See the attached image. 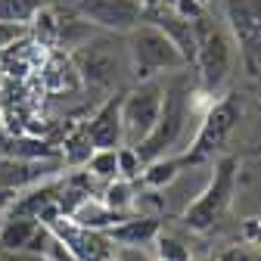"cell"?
<instances>
[{"mask_svg":"<svg viewBox=\"0 0 261 261\" xmlns=\"http://www.w3.org/2000/svg\"><path fill=\"white\" fill-rule=\"evenodd\" d=\"M243 240L249 246H261V218H249L243 224Z\"/></svg>","mask_w":261,"mask_h":261,"instance_id":"484cf974","label":"cell"},{"mask_svg":"<svg viewBox=\"0 0 261 261\" xmlns=\"http://www.w3.org/2000/svg\"><path fill=\"white\" fill-rule=\"evenodd\" d=\"M168 4H174V0H168Z\"/></svg>","mask_w":261,"mask_h":261,"instance_id":"f546056e","label":"cell"},{"mask_svg":"<svg viewBox=\"0 0 261 261\" xmlns=\"http://www.w3.org/2000/svg\"><path fill=\"white\" fill-rule=\"evenodd\" d=\"M124 218H127V215H118V212L106 208L100 196H90V199H84V202L75 205L72 215H69V221H72L75 227H81V230H96V233H109L112 227L121 224Z\"/></svg>","mask_w":261,"mask_h":261,"instance_id":"9a60e30c","label":"cell"},{"mask_svg":"<svg viewBox=\"0 0 261 261\" xmlns=\"http://www.w3.org/2000/svg\"><path fill=\"white\" fill-rule=\"evenodd\" d=\"M84 171L96 180V184H112L118 180V149H93Z\"/></svg>","mask_w":261,"mask_h":261,"instance_id":"44dd1931","label":"cell"},{"mask_svg":"<svg viewBox=\"0 0 261 261\" xmlns=\"http://www.w3.org/2000/svg\"><path fill=\"white\" fill-rule=\"evenodd\" d=\"M124 56H127V50H118V44L109 35H103V38L96 35L87 44H81L78 50H72L69 62L81 84L112 87V84H118V78L124 72Z\"/></svg>","mask_w":261,"mask_h":261,"instance_id":"5b68a950","label":"cell"},{"mask_svg":"<svg viewBox=\"0 0 261 261\" xmlns=\"http://www.w3.org/2000/svg\"><path fill=\"white\" fill-rule=\"evenodd\" d=\"M249 75H261V0H224Z\"/></svg>","mask_w":261,"mask_h":261,"instance_id":"9c48e42d","label":"cell"},{"mask_svg":"<svg viewBox=\"0 0 261 261\" xmlns=\"http://www.w3.org/2000/svg\"><path fill=\"white\" fill-rule=\"evenodd\" d=\"M180 174H184L180 159H177V155H165V159H155V162H149V165H143L140 180H143L149 190H165V187H171Z\"/></svg>","mask_w":261,"mask_h":261,"instance_id":"ac0fdd59","label":"cell"},{"mask_svg":"<svg viewBox=\"0 0 261 261\" xmlns=\"http://www.w3.org/2000/svg\"><path fill=\"white\" fill-rule=\"evenodd\" d=\"M243 115V103H240V96L237 93H227L221 96L218 103H212L199 121V127H196V137L193 143L187 146V152L180 155V165H199V162L212 159L215 149L224 146V140L230 137V130L237 127Z\"/></svg>","mask_w":261,"mask_h":261,"instance_id":"277c9868","label":"cell"},{"mask_svg":"<svg viewBox=\"0 0 261 261\" xmlns=\"http://www.w3.org/2000/svg\"><path fill=\"white\" fill-rule=\"evenodd\" d=\"M50 233L69 249L75 261H115V246L106 233L96 230H81L69 218H59L50 224Z\"/></svg>","mask_w":261,"mask_h":261,"instance_id":"8fae6325","label":"cell"},{"mask_svg":"<svg viewBox=\"0 0 261 261\" xmlns=\"http://www.w3.org/2000/svg\"><path fill=\"white\" fill-rule=\"evenodd\" d=\"M162 96H165V84L162 78L152 81H140L134 90L121 93V130H124V146L137 149L149 130L159 121L162 112Z\"/></svg>","mask_w":261,"mask_h":261,"instance_id":"8992f818","label":"cell"},{"mask_svg":"<svg viewBox=\"0 0 261 261\" xmlns=\"http://www.w3.org/2000/svg\"><path fill=\"white\" fill-rule=\"evenodd\" d=\"M237 171L240 162L233 155H224L215 162V171L208 174V184L199 190V196L184 208V224L196 233H208L212 227L224 218V212L230 208L233 187H237Z\"/></svg>","mask_w":261,"mask_h":261,"instance_id":"7a4b0ae2","label":"cell"},{"mask_svg":"<svg viewBox=\"0 0 261 261\" xmlns=\"http://www.w3.org/2000/svg\"><path fill=\"white\" fill-rule=\"evenodd\" d=\"M56 7V0H0V22H19L28 25L41 10Z\"/></svg>","mask_w":261,"mask_h":261,"instance_id":"d6986e66","label":"cell"},{"mask_svg":"<svg viewBox=\"0 0 261 261\" xmlns=\"http://www.w3.org/2000/svg\"><path fill=\"white\" fill-rule=\"evenodd\" d=\"M0 127H4V124H0Z\"/></svg>","mask_w":261,"mask_h":261,"instance_id":"1f68e13d","label":"cell"},{"mask_svg":"<svg viewBox=\"0 0 261 261\" xmlns=\"http://www.w3.org/2000/svg\"><path fill=\"white\" fill-rule=\"evenodd\" d=\"M0 155L4 159H62L53 143L41 137H28V134H13L7 127H0Z\"/></svg>","mask_w":261,"mask_h":261,"instance_id":"5bb4252c","label":"cell"},{"mask_svg":"<svg viewBox=\"0 0 261 261\" xmlns=\"http://www.w3.org/2000/svg\"><path fill=\"white\" fill-rule=\"evenodd\" d=\"M196 65H199V78H202V87L208 93L221 90L227 75H230V62H233V47L227 41V35L221 28L208 25V19H196Z\"/></svg>","mask_w":261,"mask_h":261,"instance_id":"52a82bcc","label":"cell"},{"mask_svg":"<svg viewBox=\"0 0 261 261\" xmlns=\"http://www.w3.org/2000/svg\"><path fill=\"white\" fill-rule=\"evenodd\" d=\"M199 261H218V258H199Z\"/></svg>","mask_w":261,"mask_h":261,"instance_id":"f1b7e54d","label":"cell"},{"mask_svg":"<svg viewBox=\"0 0 261 261\" xmlns=\"http://www.w3.org/2000/svg\"><path fill=\"white\" fill-rule=\"evenodd\" d=\"M84 134L93 149H121L124 146V130H121V96L109 100L96 109V115L87 121Z\"/></svg>","mask_w":261,"mask_h":261,"instance_id":"7c38bea8","label":"cell"},{"mask_svg":"<svg viewBox=\"0 0 261 261\" xmlns=\"http://www.w3.org/2000/svg\"><path fill=\"white\" fill-rule=\"evenodd\" d=\"M72 13L106 35H127L143 25V0H75Z\"/></svg>","mask_w":261,"mask_h":261,"instance_id":"ba28073f","label":"cell"},{"mask_svg":"<svg viewBox=\"0 0 261 261\" xmlns=\"http://www.w3.org/2000/svg\"><path fill=\"white\" fill-rule=\"evenodd\" d=\"M162 233L159 218H146V215H127L121 224H115L112 230L106 233L112 240V246H134L143 249L149 243H155V237Z\"/></svg>","mask_w":261,"mask_h":261,"instance_id":"4fadbf2b","label":"cell"},{"mask_svg":"<svg viewBox=\"0 0 261 261\" xmlns=\"http://www.w3.org/2000/svg\"><path fill=\"white\" fill-rule=\"evenodd\" d=\"M28 38V25H19V22H0V53L16 47L19 41Z\"/></svg>","mask_w":261,"mask_h":261,"instance_id":"cb8c5ba5","label":"cell"},{"mask_svg":"<svg viewBox=\"0 0 261 261\" xmlns=\"http://www.w3.org/2000/svg\"><path fill=\"white\" fill-rule=\"evenodd\" d=\"M62 159H4L0 155V193L19 196L38 184L62 177Z\"/></svg>","mask_w":261,"mask_h":261,"instance_id":"30bf717a","label":"cell"},{"mask_svg":"<svg viewBox=\"0 0 261 261\" xmlns=\"http://www.w3.org/2000/svg\"><path fill=\"white\" fill-rule=\"evenodd\" d=\"M103 199V205L106 208H112V212H118V215H130V208H134V184L130 180H112V184H103L100 187V193H96Z\"/></svg>","mask_w":261,"mask_h":261,"instance_id":"ffe728a7","label":"cell"},{"mask_svg":"<svg viewBox=\"0 0 261 261\" xmlns=\"http://www.w3.org/2000/svg\"><path fill=\"white\" fill-rule=\"evenodd\" d=\"M155 261H190V249L177 240V237H168V233H159L155 237Z\"/></svg>","mask_w":261,"mask_h":261,"instance_id":"7402d4cb","label":"cell"},{"mask_svg":"<svg viewBox=\"0 0 261 261\" xmlns=\"http://www.w3.org/2000/svg\"><path fill=\"white\" fill-rule=\"evenodd\" d=\"M38 227L41 224L31 218H0V252H25Z\"/></svg>","mask_w":261,"mask_h":261,"instance_id":"e0dca14e","label":"cell"},{"mask_svg":"<svg viewBox=\"0 0 261 261\" xmlns=\"http://www.w3.org/2000/svg\"><path fill=\"white\" fill-rule=\"evenodd\" d=\"M218 261H261V252H255L249 246H230L218 255Z\"/></svg>","mask_w":261,"mask_h":261,"instance_id":"d4e9b609","label":"cell"},{"mask_svg":"<svg viewBox=\"0 0 261 261\" xmlns=\"http://www.w3.org/2000/svg\"><path fill=\"white\" fill-rule=\"evenodd\" d=\"M10 202H13V196H4V193H0V218H4V215H7V208H10Z\"/></svg>","mask_w":261,"mask_h":261,"instance_id":"83f0119b","label":"cell"},{"mask_svg":"<svg viewBox=\"0 0 261 261\" xmlns=\"http://www.w3.org/2000/svg\"><path fill=\"white\" fill-rule=\"evenodd\" d=\"M165 84V96H162V112H159V121L155 127L149 130V137L137 146V155L143 165L155 159H165L171 155L174 149H184L187 152V137L193 143L196 137V127H190V121L199 124L205 112H199V90H196L187 78V72H174Z\"/></svg>","mask_w":261,"mask_h":261,"instance_id":"6da1fadb","label":"cell"},{"mask_svg":"<svg viewBox=\"0 0 261 261\" xmlns=\"http://www.w3.org/2000/svg\"><path fill=\"white\" fill-rule=\"evenodd\" d=\"M140 174H143V162H140L137 149L121 146L118 149V177L121 180H137Z\"/></svg>","mask_w":261,"mask_h":261,"instance_id":"603a6c76","label":"cell"},{"mask_svg":"<svg viewBox=\"0 0 261 261\" xmlns=\"http://www.w3.org/2000/svg\"><path fill=\"white\" fill-rule=\"evenodd\" d=\"M199 4H202V0H199Z\"/></svg>","mask_w":261,"mask_h":261,"instance_id":"4dcf8cb0","label":"cell"},{"mask_svg":"<svg viewBox=\"0 0 261 261\" xmlns=\"http://www.w3.org/2000/svg\"><path fill=\"white\" fill-rule=\"evenodd\" d=\"M127 59H130V69H134L137 81H152L162 72H184L187 62L177 53V47L168 41V35L162 31L159 25H137L134 31H127Z\"/></svg>","mask_w":261,"mask_h":261,"instance_id":"3957f363","label":"cell"},{"mask_svg":"<svg viewBox=\"0 0 261 261\" xmlns=\"http://www.w3.org/2000/svg\"><path fill=\"white\" fill-rule=\"evenodd\" d=\"M155 25L168 35V41L177 47V53L184 56V62L187 65H196V44H199V41H196V25L187 22V19H180V16H174V13L162 16Z\"/></svg>","mask_w":261,"mask_h":261,"instance_id":"2e32d148","label":"cell"},{"mask_svg":"<svg viewBox=\"0 0 261 261\" xmlns=\"http://www.w3.org/2000/svg\"><path fill=\"white\" fill-rule=\"evenodd\" d=\"M0 261H47V258L28 255V252H0Z\"/></svg>","mask_w":261,"mask_h":261,"instance_id":"4316f807","label":"cell"}]
</instances>
